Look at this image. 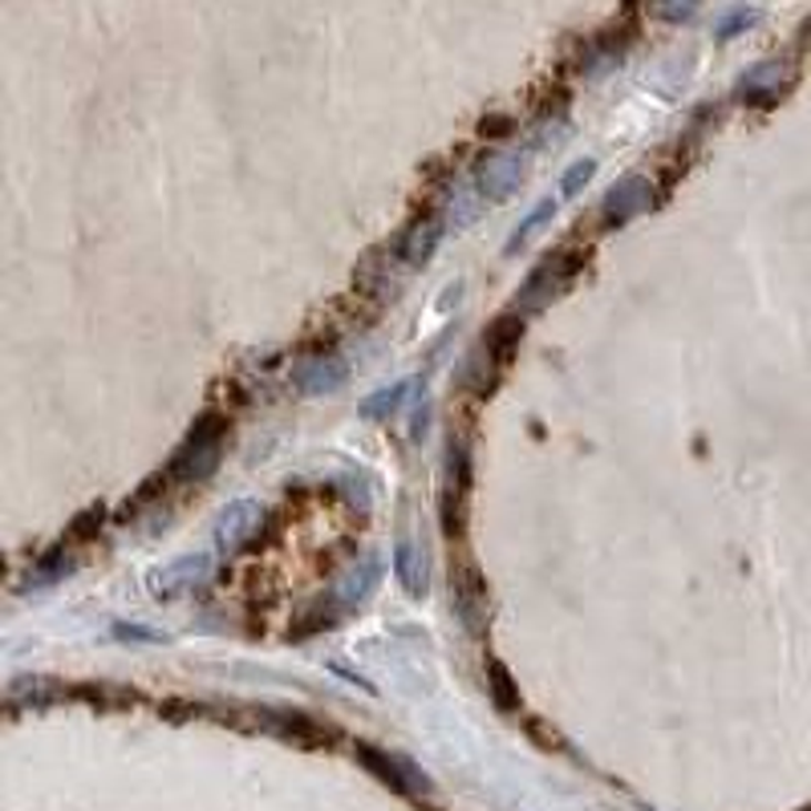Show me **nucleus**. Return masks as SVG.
I'll return each instance as SVG.
<instances>
[{
    "label": "nucleus",
    "instance_id": "nucleus-1",
    "mask_svg": "<svg viewBox=\"0 0 811 811\" xmlns=\"http://www.w3.org/2000/svg\"><path fill=\"white\" fill-rule=\"evenodd\" d=\"M224 435H227V423L224 418H215L207 414L195 430H191L187 447L179 450L175 463H171V475L183 483H203L220 467V450H224Z\"/></svg>",
    "mask_w": 811,
    "mask_h": 811
},
{
    "label": "nucleus",
    "instance_id": "nucleus-2",
    "mask_svg": "<svg viewBox=\"0 0 811 811\" xmlns=\"http://www.w3.org/2000/svg\"><path fill=\"white\" fill-rule=\"evenodd\" d=\"M577 256H560V260H553V264H540V268L531 272L528 276V284L519 288V301H516V313L524 308V313H536V308H544L548 301L556 296V288H565L568 284V276H572V264Z\"/></svg>",
    "mask_w": 811,
    "mask_h": 811
},
{
    "label": "nucleus",
    "instance_id": "nucleus-3",
    "mask_svg": "<svg viewBox=\"0 0 811 811\" xmlns=\"http://www.w3.org/2000/svg\"><path fill=\"white\" fill-rule=\"evenodd\" d=\"M649 183L641 175H625L621 183H612L609 200H605V207H600V215H605V224H625V220H633L641 207L649 203Z\"/></svg>",
    "mask_w": 811,
    "mask_h": 811
},
{
    "label": "nucleus",
    "instance_id": "nucleus-4",
    "mask_svg": "<svg viewBox=\"0 0 811 811\" xmlns=\"http://www.w3.org/2000/svg\"><path fill=\"white\" fill-rule=\"evenodd\" d=\"M345 377H349V369H345L342 357L337 353H321V357H308L296 369V386L305 389V394H330V389L345 386Z\"/></svg>",
    "mask_w": 811,
    "mask_h": 811
},
{
    "label": "nucleus",
    "instance_id": "nucleus-5",
    "mask_svg": "<svg viewBox=\"0 0 811 811\" xmlns=\"http://www.w3.org/2000/svg\"><path fill=\"white\" fill-rule=\"evenodd\" d=\"M260 528V507L256 504H247V499H240V504H232L220 516V531H215V544L224 548V553H235L240 544L252 536V531Z\"/></svg>",
    "mask_w": 811,
    "mask_h": 811
},
{
    "label": "nucleus",
    "instance_id": "nucleus-6",
    "mask_svg": "<svg viewBox=\"0 0 811 811\" xmlns=\"http://www.w3.org/2000/svg\"><path fill=\"white\" fill-rule=\"evenodd\" d=\"M414 389V377H402V382H394V386H386L382 394H374V398H365L362 406H357V414L362 418H382V414H398L402 402L410 398Z\"/></svg>",
    "mask_w": 811,
    "mask_h": 811
},
{
    "label": "nucleus",
    "instance_id": "nucleus-7",
    "mask_svg": "<svg viewBox=\"0 0 811 811\" xmlns=\"http://www.w3.org/2000/svg\"><path fill=\"white\" fill-rule=\"evenodd\" d=\"M394 572H398V580L406 585L410 597H423L426 592V568H418V553H414L410 540H402L394 548Z\"/></svg>",
    "mask_w": 811,
    "mask_h": 811
},
{
    "label": "nucleus",
    "instance_id": "nucleus-8",
    "mask_svg": "<svg viewBox=\"0 0 811 811\" xmlns=\"http://www.w3.org/2000/svg\"><path fill=\"white\" fill-rule=\"evenodd\" d=\"M438 240H443V227L438 224H418L410 235H406V244H402V256H406V264H426V260L435 256Z\"/></svg>",
    "mask_w": 811,
    "mask_h": 811
},
{
    "label": "nucleus",
    "instance_id": "nucleus-9",
    "mask_svg": "<svg viewBox=\"0 0 811 811\" xmlns=\"http://www.w3.org/2000/svg\"><path fill=\"white\" fill-rule=\"evenodd\" d=\"M207 568H212V560H207V556H187V560H179V565L166 568L163 577H159V588H166V592H171V588L195 585V580L207 577Z\"/></svg>",
    "mask_w": 811,
    "mask_h": 811
},
{
    "label": "nucleus",
    "instance_id": "nucleus-10",
    "mask_svg": "<svg viewBox=\"0 0 811 811\" xmlns=\"http://www.w3.org/2000/svg\"><path fill=\"white\" fill-rule=\"evenodd\" d=\"M592 175H597V159H580V163H572L565 171V179H560V195H577Z\"/></svg>",
    "mask_w": 811,
    "mask_h": 811
},
{
    "label": "nucleus",
    "instance_id": "nucleus-11",
    "mask_svg": "<svg viewBox=\"0 0 811 811\" xmlns=\"http://www.w3.org/2000/svg\"><path fill=\"white\" fill-rule=\"evenodd\" d=\"M556 207H553V200L548 203H540V207H536V212L528 215V220H524V224H519V232L511 235V240H507V252H516L519 244H524V240H528L531 232H536V227H540V220H548V215H553Z\"/></svg>",
    "mask_w": 811,
    "mask_h": 811
},
{
    "label": "nucleus",
    "instance_id": "nucleus-12",
    "mask_svg": "<svg viewBox=\"0 0 811 811\" xmlns=\"http://www.w3.org/2000/svg\"><path fill=\"white\" fill-rule=\"evenodd\" d=\"M491 678H495V682H491V690H495V702L504 706V710H511V706H519V698L511 695V686H507V682H511V678H507V670H504V666H499V661H495V666H491Z\"/></svg>",
    "mask_w": 811,
    "mask_h": 811
},
{
    "label": "nucleus",
    "instance_id": "nucleus-13",
    "mask_svg": "<svg viewBox=\"0 0 811 811\" xmlns=\"http://www.w3.org/2000/svg\"><path fill=\"white\" fill-rule=\"evenodd\" d=\"M754 17H759L754 9H734V12H727V17L718 21V37L727 41V37H734V29H739V24H751Z\"/></svg>",
    "mask_w": 811,
    "mask_h": 811
},
{
    "label": "nucleus",
    "instance_id": "nucleus-14",
    "mask_svg": "<svg viewBox=\"0 0 811 811\" xmlns=\"http://www.w3.org/2000/svg\"><path fill=\"white\" fill-rule=\"evenodd\" d=\"M114 637L122 641H163V633H154V629H142V625H114Z\"/></svg>",
    "mask_w": 811,
    "mask_h": 811
}]
</instances>
